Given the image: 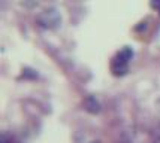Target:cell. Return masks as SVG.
Segmentation results:
<instances>
[{
	"mask_svg": "<svg viewBox=\"0 0 160 143\" xmlns=\"http://www.w3.org/2000/svg\"><path fill=\"white\" fill-rule=\"evenodd\" d=\"M123 143H129V142H123Z\"/></svg>",
	"mask_w": 160,
	"mask_h": 143,
	"instance_id": "7",
	"label": "cell"
},
{
	"mask_svg": "<svg viewBox=\"0 0 160 143\" xmlns=\"http://www.w3.org/2000/svg\"><path fill=\"white\" fill-rule=\"evenodd\" d=\"M91 143H102V142H99V140H94V142H91Z\"/></svg>",
	"mask_w": 160,
	"mask_h": 143,
	"instance_id": "6",
	"label": "cell"
},
{
	"mask_svg": "<svg viewBox=\"0 0 160 143\" xmlns=\"http://www.w3.org/2000/svg\"><path fill=\"white\" fill-rule=\"evenodd\" d=\"M85 107L91 112H98L99 110V103L98 100L94 98V97H88L87 100H85Z\"/></svg>",
	"mask_w": 160,
	"mask_h": 143,
	"instance_id": "3",
	"label": "cell"
},
{
	"mask_svg": "<svg viewBox=\"0 0 160 143\" xmlns=\"http://www.w3.org/2000/svg\"><path fill=\"white\" fill-rule=\"evenodd\" d=\"M133 57V51L130 46L121 48L117 54L114 55L111 61V70L114 75H124L129 69V61Z\"/></svg>",
	"mask_w": 160,
	"mask_h": 143,
	"instance_id": "1",
	"label": "cell"
},
{
	"mask_svg": "<svg viewBox=\"0 0 160 143\" xmlns=\"http://www.w3.org/2000/svg\"><path fill=\"white\" fill-rule=\"evenodd\" d=\"M0 143H8V137H6V134L3 133L2 134V137H0Z\"/></svg>",
	"mask_w": 160,
	"mask_h": 143,
	"instance_id": "4",
	"label": "cell"
},
{
	"mask_svg": "<svg viewBox=\"0 0 160 143\" xmlns=\"http://www.w3.org/2000/svg\"><path fill=\"white\" fill-rule=\"evenodd\" d=\"M38 21L42 27H48V28H54L60 24L62 17L58 14L56 7H48V9H43L41 14L38 15Z\"/></svg>",
	"mask_w": 160,
	"mask_h": 143,
	"instance_id": "2",
	"label": "cell"
},
{
	"mask_svg": "<svg viewBox=\"0 0 160 143\" xmlns=\"http://www.w3.org/2000/svg\"><path fill=\"white\" fill-rule=\"evenodd\" d=\"M151 5H153L154 7H159V9H160V2H153Z\"/></svg>",
	"mask_w": 160,
	"mask_h": 143,
	"instance_id": "5",
	"label": "cell"
}]
</instances>
